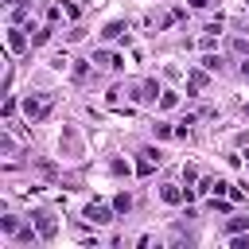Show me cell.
Masks as SVG:
<instances>
[{"label":"cell","instance_id":"2","mask_svg":"<svg viewBox=\"0 0 249 249\" xmlns=\"http://www.w3.org/2000/svg\"><path fill=\"white\" fill-rule=\"evenodd\" d=\"M35 226H39V237H54V218H51L47 210L35 214Z\"/></svg>","mask_w":249,"mask_h":249},{"label":"cell","instance_id":"8","mask_svg":"<svg viewBox=\"0 0 249 249\" xmlns=\"http://www.w3.org/2000/svg\"><path fill=\"white\" fill-rule=\"evenodd\" d=\"M160 195H163V202H183V191L179 187H163Z\"/></svg>","mask_w":249,"mask_h":249},{"label":"cell","instance_id":"5","mask_svg":"<svg viewBox=\"0 0 249 249\" xmlns=\"http://www.w3.org/2000/svg\"><path fill=\"white\" fill-rule=\"evenodd\" d=\"M89 62H97V66H109V70H117V66H121V58H117V54H109V51H97Z\"/></svg>","mask_w":249,"mask_h":249},{"label":"cell","instance_id":"4","mask_svg":"<svg viewBox=\"0 0 249 249\" xmlns=\"http://www.w3.org/2000/svg\"><path fill=\"white\" fill-rule=\"evenodd\" d=\"M86 218H89L93 226H105V222H113V214H109L105 206H86Z\"/></svg>","mask_w":249,"mask_h":249},{"label":"cell","instance_id":"3","mask_svg":"<svg viewBox=\"0 0 249 249\" xmlns=\"http://www.w3.org/2000/svg\"><path fill=\"white\" fill-rule=\"evenodd\" d=\"M156 163H160V152H156V148H148V152H140V167H136V171H140V175H148Z\"/></svg>","mask_w":249,"mask_h":249},{"label":"cell","instance_id":"13","mask_svg":"<svg viewBox=\"0 0 249 249\" xmlns=\"http://www.w3.org/2000/svg\"><path fill=\"white\" fill-rule=\"evenodd\" d=\"M187 4H191V8H206L210 0H187Z\"/></svg>","mask_w":249,"mask_h":249},{"label":"cell","instance_id":"6","mask_svg":"<svg viewBox=\"0 0 249 249\" xmlns=\"http://www.w3.org/2000/svg\"><path fill=\"white\" fill-rule=\"evenodd\" d=\"M156 93H160V86H156V82H144V86H136V93H132V97H136V101H152Z\"/></svg>","mask_w":249,"mask_h":249},{"label":"cell","instance_id":"12","mask_svg":"<svg viewBox=\"0 0 249 249\" xmlns=\"http://www.w3.org/2000/svg\"><path fill=\"white\" fill-rule=\"evenodd\" d=\"M202 62H206V70H222V58H214V54H206Z\"/></svg>","mask_w":249,"mask_h":249},{"label":"cell","instance_id":"10","mask_svg":"<svg viewBox=\"0 0 249 249\" xmlns=\"http://www.w3.org/2000/svg\"><path fill=\"white\" fill-rule=\"evenodd\" d=\"M202 86H206V74L195 70V74H191V89H202Z\"/></svg>","mask_w":249,"mask_h":249},{"label":"cell","instance_id":"9","mask_svg":"<svg viewBox=\"0 0 249 249\" xmlns=\"http://www.w3.org/2000/svg\"><path fill=\"white\" fill-rule=\"evenodd\" d=\"M117 35H124V23H109L105 27V39H117Z\"/></svg>","mask_w":249,"mask_h":249},{"label":"cell","instance_id":"1","mask_svg":"<svg viewBox=\"0 0 249 249\" xmlns=\"http://www.w3.org/2000/svg\"><path fill=\"white\" fill-rule=\"evenodd\" d=\"M47 109H51V97H27V101H23V113H27V121H39V117H47Z\"/></svg>","mask_w":249,"mask_h":249},{"label":"cell","instance_id":"11","mask_svg":"<svg viewBox=\"0 0 249 249\" xmlns=\"http://www.w3.org/2000/svg\"><path fill=\"white\" fill-rule=\"evenodd\" d=\"M128 206H132L128 195H117V198H113V210H128Z\"/></svg>","mask_w":249,"mask_h":249},{"label":"cell","instance_id":"7","mask_svg":"<svg viewBox=\"0 0 249 249\" xmlns=\"http://www.w3.org/2000/svg\"><path fill=\"white\" fill-rule=\"evenodd\" d=\"M8 43H12V51H23V47H27V39H23V31H19V27H12V31H8Z\"/></svg>","mask_w":249,"mask_h":249}]
</instances>
